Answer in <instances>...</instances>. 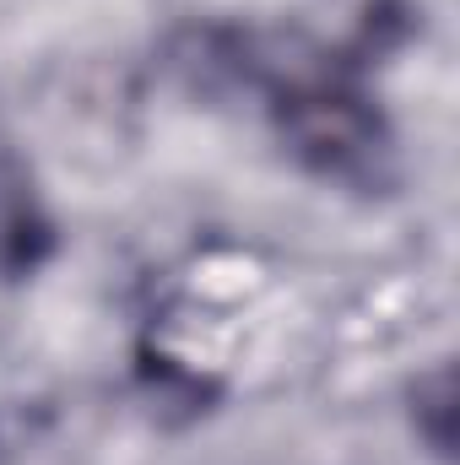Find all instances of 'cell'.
Returning <instances> with one entry per match:
<instances>
[{
	"label": "cell",
	"mask_w": 460,
	"mask_h": 465,
	"mask_svg": "<svg viewBox=\"0 0 460 465\" xmlns=\"http://www.w3.org/2000/svg\"><path fill=\"white\" fill-rule=\"evenodd\" d=\"M271 119L287 152L325 184L385 190L395 179L390 119L336 65H287L271 76Z\"/></svg>",
	"instance_id": "6da1fadb"
},
{
	"label": "cell",
	"mask_w": 460,
	"mask_h": 465,
	"mask_svg": "<svg viewBox=\"0 0 460 465\" xmlns=\"http://www.w3.org/2000/svg\"><path fill=\"white\" fill-rule=\"evenodd\" d=\"M49 249H55V228H49L27 173L11 157H0V271L27 276L49 260Z\"/></svg>",
	"instance_id": "7a4b0ae2"
},
{
	"label": "cell",
	"mask_w": 460,
	"mask_h": 465,
	"mask_svg": "<svg viewBox=\"0 0 460 465\" xmlns=\"http://www.w3.org/2000/svg\"><path fill=\"white\" fill-rule=\"evenodd\" d=\"M412 401H417V433L434 444V455H450V444H455V379H450V368L428 373Z\"/></svg>",
	"instance_id": "3957f363"
}]
</instances>
